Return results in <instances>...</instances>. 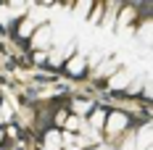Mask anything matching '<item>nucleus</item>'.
I'll use <instances>...</instances> for the list:
<instances>
[{"mask_svg": "<svg viewBox=\"0 0 153 150\" xmlns=\"http://www.w3.org/2000/svg\"><path fill=\"white\" fill-rule=\"evenodd\" d=\"M90 8H92V3H82V5H76V13H79V16H85L87 11H90Z\"/></svg>", "mask_w": 153, "mask_h": 150, "instance_id": "obj_16", "label": "nucleus"}, {"mask_svg": "<svg viewBox=\"0 0 153 150\" xmlns=\"http://www.w3.org/2000/svg\"><path fill=\"white\" fill-rule=\"evenodd\" d=\"M66 150H71V148H66Z\"/></svg>", "mask_w": 153, "mask_h": 150, "instance_id": "obj_18", "label": "nucleus"}, {"mask_svg": "<svg viewBox=\"0 0 153 150\" xmlns=\"http://www.w3.org/2000/svg\"><path fill=\"white\" fill-rule=\"evenodd\" d=\"M0 142H3V132H0Z\"/></svg>", "mask_w": 153, "mask_h": 150, "instance_id": "obj_17", "label": "nucleus"}, {"mask_svg": "<svg viewBox=\"0 0 153 150\" xmlns=\"http://www.w3.org/2000/svg\"><path fill=\"white\" fill-rule=\"evenodd\" d=\"M66 71L71 76H82L87 71V58H82V55H71V58L66 61Z\"/></svg>", "mask_w": 153, "mask_h": 150, "instance_id": "obj_4", "label": "nucleus"}, {"mask_svg": "<svg viewBox=\"0 0 153 150\" xmlns=\"http://www.w3.org/2000/svg\"><path fill=\"white\" fill-rule=\"evenodd\" d=\"M137 142H140V150L151 148V126L148 124H143V129H140V134H137Z\"/></svg>", "mask_w": 153, "mask_h": 150, "instance_id": "obj_9", "label": "nucleus"}, {"mask_svg": "<svg viewBox=\"0 0 153 150\" xmlns=\"http://www.w3.org/2000/svg\"><path fill=\"white\" fill-rule=\"evenodd\" d=\"M34 29H37V21H34V16H24L21 18V24H19V37H32L34 34Z\"/></svg>", "mask_w": 153, "mask_h": 150, "instance_id": "obj_6", "label": "nucleus"}, {"mask_svg": "<svg viewBox=\"0 0 153 150\" xmlns=\"http://www.w3.org/2000/svg\"><path fill=\"white\" fill-rule=\"evenodd\" d=\"M127 126H129V116H127L124 111H111V113H106V124H103V129H106L108 137L124 134Z\"/></svg>", "mask_w": 153, "mask_h": 150, "instance_id": "obj_1", "label": "nucleus"}, {"mask_svg": "<svg viewBox=\"0 0 153 150\" xmlns=\"http://www.w3.org/2000/svg\"><path fill=\"white\" fill-rule=\"evenodd\" d=\"M11 18H13L11 16V8L8 5H0V24H11Z\"/></svg>", "mask_w": 153, "mask_h": 150, "instance_id": "obj_15", "label": "nucleus"}, {"mask_svg": "<svg viewBox=\"0 0 153 150\" xmlns=\"http://www.w3.org/2000/svg\"><path fill=\"white\" fill-rule=\"evenodd\" d=\"M90 124H92V129H103V124H106V113H103L100 108H92V111H90Z\"/></svg>", "mask_w": 153, "mask_h": 150, "instance_id": "obj_8", "label": "nucleus"}, {"mask_svg": "<svg viewBox=\"0 0 153 150\" xmlns=\"http://www.w3.org/2000/svg\"><path fill=\"white\" fill-rule=\"evenodd\" d=\"M82 121H79V116H66V121H63V126L69 129V132H79L82 126H79Z\"/></svg>", "mask_w": 153, "mask_h": 150, "instance_id": "obj_12", "label": "nucleus"}, {"mask_svg": "<svg viewBox=\"0 0 153 150\" xmlns=\"http://www.w3.org/2000/svg\"><path fill=\"white\" fill-rule=\"evenodd\" d=\"M129 82H132V74H129L127 69H116L114 74L108 76V90H114V92H124Z\"/></svg>", "mask_w": 153, "mask_h": 150, "instance_id": "obj_3", "label": "nucleus"}, {"mask_svg": "<svg viewBox=\"0 0 153 150\" xmlns=\"http://www.w3.org/2000/svg\"><path fill=\"white\" fill-rule=\"evenodd\" d=\"M53 40H56L53 29H50L48 24H42V27H37L34 34H32V47H34V50H50V47H53Z\"/></svg>", "mask_w": 153, "mask_h": 150, "instance_id": "obj_2", "label": "nucleus"}, {"mask_svg": "<svg viewBox=\"0 0 153 150\" xmlns=\"http://www.w3.org/2000/svg\"><path fill=\"white\" fill-rule=\"evenodd\" d=\"M116 69H119V63L108 58V61H103V66H98V69H95V76H111Z\"/></svg>", "mask_w": 153, "mask_h": 150, "instance_id": "obj_7", "label": "nucleus"}, {"mask_svg": "<svg viewBox=\"0 0 153 150\" xmlns=\"http://www.w3.org/2000/svg\"><path fill=\"white\" fill-rule=\"evenodd\" d=\"M151 21H145V24H143V27H140V40H143V42H145V45H148V42H151Z\"/></svg>", "mask_w": 153, "mask_h": 150, "instance_id": "obj_14", "label": "nucleus"}, {"mask_svg": "<svg viewBox=\"0 0 153 150\" xmlns=\"http://www.w3.org/2000/svg\"><path fill=\"white\" fill-rule=\"evenodd\" d=\"M42 145H45V150H63V140H61V132H48L45 140H42Z\"/></svg>", "mask_w": 153, "mask_h": 150, "instance_id": "obj_5", "label": "nucleus"}, {"mask_svg": "<svg viewBox=\"0 0 153 150\" xmlns=\"http://www.w3.org/2000/svg\"><path fill=\"white\" fill-rule=\"evenodd\" d=\"M71 105H74V113H76V116H82V113H90L92 108H95L90 100H74Z\"/></svg>", "mask_w": 153, "mask_h": 150, "instance_id": "obj_10", "label": "nucleus"}, {"mask_svg": "<svg viewBox=\"0 0 153 150\" xmlns=\"http://www.w3.org/2000/svg\"><path fill=\"white\" fill-rule=\"evenodd\" d=\"M100 16H103V5H95V8H90V24H100Z\"/></svg>", "mask_w": 153, "mask_h": 150, "instance_id": "obj_13", "label": "nucleus"}, {"mask_svg": "<svg viewBox=\"0 0 153 150\" xmlns=\"http://www.w3.org/2000/svg\"><path fill=\"white\" fill-rule=\"evenodd\" d=\"M132 18H135V8H124V13L119 16V21H116V24H119V29L129 27V24H132Z\"/></svg>", "mask_w": 153, "mask_h": 150, "instance_id": "obj_11", "label": "nucleus"}]
</instances>
